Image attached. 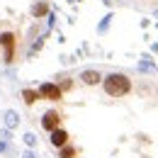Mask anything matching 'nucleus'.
Listing matches in <instances>:
<instances>
[{"label":"nucleus","instance_id":"nucleus-4","mask_svg":"<svg viewBox=\"0 0 158 158\" xmlns=\"http://www.w3.org/2000/svg\"><path fill=\"white\" fill-rule=\"evenodd\" d=\"M41 127H44V131H54V129H59L61 127V114L56 110H49V112H44L41 114Z\"/></svg>","mask_w":158,"mask_h":158},{"label":"nucleus","instance_id":"nucleus-3","mask_svg":"<svg viewBox=\"0 0 158 158\" xmlns=\"http://www.w3.org/2000/svg\"><path fill=\"white\" fill-rule=\"evenodd\" d=\"M39 95H41L44 100L59 102V100H63V90L59 88V83H41V88H39Z\"/></svg>","mask_w":158,"mask_h":158},{"label":"nucleus","instance_id":"nucleus-6","mask_svg":"<svg viewBox=\"0 0 158 158\" xmlns=\"http://www.w3.org/2000/svg\"><path fill=\"white\" fill-rule=\"evenodd\" d=\"M102 78H105V76H102L100 71H95V68H88V71H83V73H80L83 85H90V88H93V85H100Z\"/></svg>","mask_w":158,"mask_h":158},{"label":"nucleus","instance_id":"nucleus-5","mask_svg":"<svg viewBox=\"0 0 158 158\" xmlns=\"http://www.w3.org/2000/svg\"><path fill=\"white\" fill-rule=\"evenodd\" d=\"M49 141H51V146H56V148H61V146H66V143H71V134L66 131V129H54L51 131V136H49Z\"/></svg>","mask_w":158,"mask_h":158},{"label":"nucleus","instance_id":"nucleus-7","mask_svg":"<svg viewBox=\"0 0 158 158\" xmlns=\"http://www.w3.org/2000/svg\"><path fill=\"white\" fill-rule=\"evenodd\" d=\"M39 98H41L39 90H29V88H27V90H22V100H24V105H34Z\"/></svg>","mask_w":158,"mask_h":158},{"label":"nucleus","instance_id":"nucleus-8","mask_svg":"<svg viewBox=\"0 0 158 158\" xmlns=\"http://www.w3.org/2000/svg\"><path fill=\"white\" fill-rule=\"evenodd\" d=\"M76 156H78V148L71 146V143H66V146L59 148V158H76Z\"/></svg>","mask_w":158,"mask_h":158},{"label":"nucleus","instance_id":"nucleus-9","mask_svg":"<svg viewBox=\"0 0 158 158\" xmlns=\"http://www.w3.org/2000/svg\"><path fill=\"white\" fill-rule=\"evenodd\" d=\"M32 15H34V17H44V15H46V2H37V5L32 7Z\"/></svg>","mask_w":158,"mask_h":158},{"label":"nucleus","instance_id":"nucleus-1","mask_svg":"<svg viewBox=\"0 0 158 158\" xmlns=\"http://www.w3.org/2000/svg\"><path fill=\"white\" fill-rule=\"evenodd\" d=\"M102 88L110 98H127L134 85H131V78L124 73H107L102 78Z\"/></svg>","mask_w":158,"mask_h":158},{"label":"nucleus","instance_id":"nucleus-2","mask_svg":"<svg viewBox=\"0 0 158 158\" xmlns=\"http://www.w3.org/2000/svg\"><path fill=\"white\" fill-rule=\"evenodd\" d=\"M0 49H2L5 63H12L15 54H17V34L15 32H2L0 34Z\"/></svg>","mask_w":158,"mask_h":158}]
</instances>
